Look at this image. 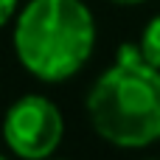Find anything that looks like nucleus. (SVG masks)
<instances>
[{
	"instance_id": "4",
	"label": "nucleus",
	"mask_w": 160,
	"mask_h": 160,
	"mask_svg": "<svg viewBox=\"0 0 160 160\" xmlns=\"http://www.w3.org/2000/svg\"><path fill=\"white\" fill-rule=\"evenodd\" d=\"M138 48H141V53H143V59H146L149 65L160 68V14L146 25V31H143Z\"/></svg>"
},
{
	"instance_id": "1",
	"label": "nucleus",
	"mask_w": 160,
	"mask_h": 160,
	"mask_svg": "<svg viewBox=\"0 0 160 160\" xmlns=\"http://www.w3.org/2000/svg\"><path fill=\"white\" fill-rule=\"evenodd\" d=\"M93 129L112 146L141 149L160 138V68L149 65L138 45H124L118 62L87 96Z\"/></svg>"
},
{
	"instance_id": "6",
	"label": "nucleus",
	"mask_w": 160,
	"mask_h": 160,
	"mask_svg": "<svg viewBox=\"0 0 160 160\" xmlns=\"http://www.w3.org/2000/svg\"><path fill=\"white\" fill-rule=\"evenodd\" d=\"M110 3H118V6H138V3H143V0H110Z\"/></svg>"
},
{
	"instance_id": "3",
	"label": "nucleus",
	"mask_w": 160,
	"mask_h": 160,
	"mask_svg": "<svg viewBox=\"0 0 160 160\" xmlns=\"http://www.w3.org/2000/svg\"><path fill=\"white\" fill-rule=\"evenodd\" d=\"M62 115L42 96L20 98L3 121V138L20 158H45L62 141Z\"/></svg>"
},
{
	"instance_id": "5",
	"label": "nucleus",
	"mask_w": 160,
	"mask_h": 160,
	"mask_svg": "<svg viewBox=\"0 0 160 160\" xmlns=\"http://www.w3.org/2000/svg\"><path fill=\"white\" fill-rule=\"evenodd\" d=\"M14 8H17V0H0V25L8 22V17L14 14Z\"/></svg>"
},
{
	"instance_id": "2",
	"label": "nucleus",
	"mask_w": 160,
	"mask_h": 160,
	"mask_svg": "<svg viewBox=\"0 0 160 160\" xmlns=\"http://www.w3.org/2000/svg\"><path fill=\"white\" fill-rule=\"evenodd\" d=\"M93 42V14L82 0H31L14 28L20 62L42 82L70 79L90 59Z\"/></svg>"
}]
</instances>
